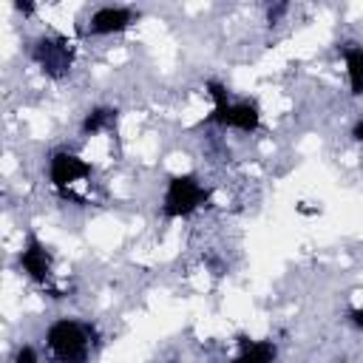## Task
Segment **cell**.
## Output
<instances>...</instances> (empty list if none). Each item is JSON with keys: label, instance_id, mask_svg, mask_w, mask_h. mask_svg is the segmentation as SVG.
Listing matches in <instances>:
<instances>
[{"label": "cell", "instance_id": "6da1fadb", "mask_svg": "<svg viewBox=\"0 0 363 363\" xmlns=\"http://www.w3.org/2000/svg\"><path fill=\"white\" fill-rule=\"evenodd\" d=\"M45 343H48L54 360H60V363H85L91 354L88 329L77 320H68V318H60L48 326Z\"/></svg>", "mask_w": 363, "mask_h": 363}, {"label": "cell", "instance_id": "7a4b0ae2", "mask_svg": "<svg viewBox=\"0 0 363 363\" xmlns=\"http://www.w3.org/2000/svg\"><path fill=\"white\" fill-rule=\"evenodd\" d=\"M207 94L213 96L210 122L224 125V128H235V130H247V133H252L261 125L258 105L255 102H230L227 88L221 82H207Z\"/></svg>", "mask_w": 363, "mask_h": 363}, {"label": "cell", "instance_id": "3957f363", "mask_svg": "<svg viewBox=\"0 0 363 363\" xmlns=\"http://www.w3.org/2000/svg\"><path fill=\"white\" fill-rule=\"evenodd\" d=\"M207 187H201V182L190 173L184 176H173L167 182V190H164V216L167 218H184L190 213H196L204 201H207Z\"/></svg>", "mask_w": 363, "mask_h": 363}, {"label": "cell", "instance_id": "277c9868", "mask_svg": "<svg viewBox=\"0 0 363 363\" xmlns=\"http://www.w3.org/2000/svg\"><path fill=\"white\" fill-rule=\"evenodd\" d=\"M48 176H51V182H54V187H60V190L65 193V187H71L74 182L91 176V164H85V162H82L79 156H74V153L60 150V153L51 156Z\"/></svg>", "mask_w": 363, "mask_h": 363}, {"label": "cell", "instance_id": "5b68a950", "mask_svg": "<svg viewBox=\"0 0 363 363\" xmlns=\"http://www.w3.org/2000/svg\"><path fill=\"white\" fill-rule=\"evenodd\" d=\"M34 60L43 65L45 74L51 77H62L71 65V51L62 40H40L34 48Z\"/></svg>", "mask_w": 363, "mask_h": 363}, {"label": "cell", "instance_id": "8992f818", "mask_svg": "<svg viewBox=\"0 0 363 363\" xmlns=\"http://www.w3.org/2000/svg\"><path fill=\"white\" fill-rule=\"evenodd\" d=\"M133 23V11L122 6H102L91 14L88 31L91 34H119Z\"/></svg>", "mask_w": 363, "mask_h": 363}, {"label": "cell", "instance_id": "52a82bcc", "mask_svg": "<svg viewBox=\"0 0 363 363\" xmlns=\"http://www.w3.org/2000/svg\"><path fill=\"white\" fill-rule=\"evenodd\" d=\"M20 267H23V272L31 278V281H45L48 275H51V255H48V250H45V244H40V238H28L26 241V247H23V252H20Z\"/></svg>", "mask_w": 363, "mask_h": 363}, {"label": "cell", "instance_id": "ba28073f", "mask_svg": "<svg viewBox=\"0 0 363 363\" xmlns=\"http://www.w3.org/2000/svg\"><path fill=\"white\" fill-rule=\"evenodd\" d=\"M278 354L272 340H241V354L233 363H272Z\"/></svg>", "mask_w": 363, "mask_h": 363}, {"label": "cell", "instance_id": "9c48e42d", "mask_svg": "<svg viewBox=\"0 0 363 363\" xmlns=\"http://www.w3.org/2000/svg\"><path fill=\"white\" fill-rule=\"evenodd\" d=\"M346 71H349V85H352V94H363V48L352 45L346 48Z\"/></svg>", "mask_w": 363, "mask_h": 363}, {"label": "cell", "instance_id": "30bf717a", "mask_svg": "<svg viewBox=\"0 0 363 363\" xmlns=\"http://www.w3.org/2000/svg\"><path fill=\"white\" fill-rule=\"evenodd\" d=\"M113 111L111 108H96V111H91L88 116H85V122H82V133H99L102 128H108L111 122H113Z\"/></svg>", "mask_w": 363, "mask_h": 363}, {"label": "cell", "instance_id": "8fae6325", "mask_svg": "<svg viewBox=\"0 0 363 363\" xmlns=\"http://www.w3.org/2000/svg\"><path fill=\"white\" fill-rule=\"evenodd\" d=\"M14 363H37V352H34L31 346H20Z\"/></svg>", "mask_w": 363, "mask_h": 363}, {"label": "cell", "instance_id": "7c38bea8", "mask_svg": "<svg viewBox=\"0 0 363 363\" xmlns=\"http://www.w3.org/2000/svg\"><path fill=\"white\" fill-rule=\"evenodd\" d=\"M349 320H352L357 329H363V309H352V312H349Z\"/></svg>", "mask_w": 363, "mask_h": 363}, {"label": "cell", "instance_id": "4fadbf2b", "mask_svg": "<svg viewBox=\"0 0 363 363\" xmlns=\"http://www.w3.org/2000/svg\"><path fill=\"white\" fill-rule=\"evenodd\" d=\"M354 139L363 142V119H357V125H354Z\"/></svg>", "mask_w": 363, "mask_h": 363}]
</instances>
